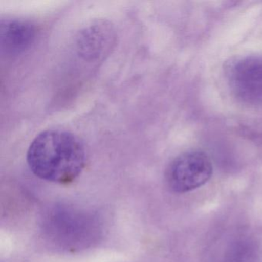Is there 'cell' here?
Wrapping results in <instances>:
<instances>
[{
	"label": "cell",
	"mask_w": 262,
	"mask_h": 262,
	"mask_svg": "<svg viewBox=\"0 0 262 262\" xmlns=\"http://www.w3.org/2000/svg\"><path fill=\"white\" fill-rule=\"evenodd\" d=\"M27 163L39 179L68 184L82 173L86 152L82 141L70 132L50 129L39 133L29 147Z\"/></svg>",
	"instance_id": "cell-1"
},
{
	"label": "cell",
	"mask_w": 262,
	"mask_h": 262,
	"mask_svg": "<svg viewBox=\"0 0 262 262\" xmlns=\"http://www.w3.org/2000/svg\"><path fill=\"white\" fill-rule=\"evenodd\" d=\"M208 155L202 151L183 153L172 161L166 171V183L174 193L183 194L205 185L212 174Z\"/></svg>",
	"instance_id": "cell-2"
},
{
	"label": "cell",
	"mask_w": 262,
	"mask_h": 262,
	"mask_svg": "<svg viewBox=\"0 0 262 262\" xmlns=\"http://www.w3.org/2000/svg\"><path fill=\"white\" fill-rule=\"evenodd\" d=\"M228 83L238 100L247 105H262V56L237 59L228 70Z\"/></svg>",
	"instance_id": "cell-3"
},
{
	"label": "cell",
	"mask_w": 262,
	"mask_h": 262,
	"mask_svg": "<svg viewBox=\"0 0 262 262\" xmlns=\"http://www.w3.org/2000/svg\"><path fill=\"white\" fill-rule=\"evenodd\" d=\"M35 36L34 27L26 21L13 19L1 25L2 47L8 53L24 52L33 43Z\"/></svg>",
	"instance_id": "cell-4"
},
{
	"label": "cell",
	"mask_w": 262,
	"mask_h": 262,
	"mask_svg": "<svg viewBox=\"0 0 262 262\" xmlns=\"http://www.w3.org/2000/svg\"><path fill=\"white\" fill-rule=\"evenodd\" d=\"M106 29L102 26H95L86 30L81 36L80 49L84 54L90 56H98L102 54L104 47H106L105 42H110V38L105 37L110 33H105Z\"/></svg>",
	"instance_id": "cell-5"
}]
</instances>
